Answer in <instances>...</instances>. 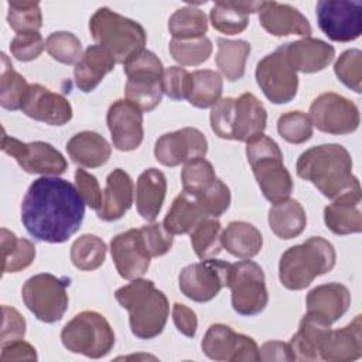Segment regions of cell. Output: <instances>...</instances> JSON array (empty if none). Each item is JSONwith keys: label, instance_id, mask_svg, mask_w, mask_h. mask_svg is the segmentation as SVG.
Listing matches in <instances>:
<instances>
[{"label": "cell", "instance_id": "cell-32", "mask_svg": "<svg viewBox=\"0 0 362 362\" xmlns=\"http://www.w3.org/2000/svg\"><path fill=\"white\" fill-rule=\"evenodd\" d=\"M272 232L280 239H293L303 233L307 225V215L303 205L293 198L273 204L267 215Z\"/></svg>", "mask_w": 362, "mask_h": 362}, {"label": "cell", "instance_id": "cell-13", "mask_svg": "<svg viewBox=\"0 0 362 362\" xmlns=\"http://www.w3.org/2000/svg\"><path fill=\"white\" fill-rule=\"evenodd\" d=\"M1 150L14 157L18 165L28 174L58 177L68 168V163L62 153L45 141L24 143L3 132Z\"/></svg>", "mask_w": 362, "mask_h": 362}, {"label": "cell", "instance_id": "cell-17", "mask_svg": "<svg viewBox=\"0 0 362 362\" xmlns=\"http://www.w3.org/2000/svg\"><path fill=\"white\" fill-rule=\"evenodd\" d=\"M208 140L195 127H182L160 136L154 146V156L158 163L167 167H177L191 160L205 157Z\"/></svg>", "mask_w": 362, "mask_h": 362}, {"label": "cell", "instance_id": "cell-21", "mask_svg": "<svg viewBox=\"0 0 362 362\" xmlns=\"http://www.w3.org/2000/svg\"><path fill=\"white\" fill-rule=\"evenodd\" d=\"M260 25L274 37H310L311 25L307 17L296 7L277 1H263L259 10Z\"/></svg>", "mask_w": 362, "mask_h": 362}, {"label": "cell", "instance_id": "cell-58", "mask_svg": "<svg viewBox=\"0 0 362 362\" xmlns=\"http://www.w3.org/2000/svg\"><path fill=\"white\" fill-rule=\"evenodd\" d=\"M260 361H283V362H291L296 361L294 355L291 352V348L287 342L281 341H267L260 348Z\"/></svg>", "mask_w": 362, "mask_h": 362}, {"label": "cell", "instance_id": "cell-10", "mask_svg": "<svg viewBox=\"0 0 362 362\" xmlns=\"http://www.w3.org/2000/svg\"><path fill=\"white\" fill-rule=\"evenodd\" d=\"M228 287L230 288L232 308L239 315H257L269 303L263 269L253 260L246 259L230 266Z\"/></svg>", "mask_w": 362, "mask_h": 362}, {"label": "cell", "instance_id": "cell-44", "mask_svg": "<svg viewBox=\"0 0 362 362\" xmlns=\"http://www.w3.org/2000/svg\"><path fill=\"white\" fill-rule=\"evenodd\" d=\"M7 21L17 33H35L42 27V13L37 1H8Z\"/></svg>", "mask_w": 362, "mask_h": 362}, {"label": "cell", "instance_id": "cell-24", "mask_svg": "<svg viewBox=\"0 0 362 362\" xmlns=\"http://www.w3.org/2000/svg\"><path fill=\"white\" fill-rule=\"evenodd\" d=\"M331 331V324L307 313L298 325L297 332L291 337L288 345L296 361L314 362L321 361V348Z\"/></svg>", "mask_w": 362, "mask_h": 362}, {"label": "cell", "instance_id": "cell-43", "mask_svg": "<svg viewBox=\"0 0 362 362\" xmlns=\"http://www.w3.org/2000/svg\"><path fill=\"white\" fill-rule=\"evenodd\" d=\"M212 27L226 35H235L246 30L249 14L235 7L232 1H216L209 13Z\"/></svg>", "mask_w": 362, "mask_h": 362}, {"label": "cell", "instance_id": "cell-15", "mask_svg": "<svg viewBox=\"0 0 362 362\" xmlns=\"http://www.w3.org/2000/svg\"><path fill=\"white\" fill-rule=\"evenodd\" d=\"M321 31L332 41L349 42L362 34V4L351 0H320L315 7Z\"/></svg>", "mask_w": 362, "mask_h": 362}, {"label": "cell", "instance_id": "cell-30", "mask_svg": "<svg viewBox=\"0 0 362 362\" xmlns=\"http://www.w3.org/2000/svg\"><path fill=\"white\" fill-rule=\"evenodd\" d=\"M167 192L165 175L157 168L144 170L136 184V208L139 215L150 222L158 216Z\"/></svg>", "mask_w": 362, "mask_h": 362}, {"label": "cell", "instance_id": "cell-39", "mask_svg": "<svg viewBox=\"0 0 362 362\" xmlns=\"http://www.w3.org/2000/svg\"><path fill=\"white\" fill-rule=\"evenodd\" d=\"M30 83L23 75L14 71L8 57L1 52V74H0V105L7 110L21 109L23 99Z\"/></svg>", "mask_w": 362, "mask_h": 362}, {"label": "cell", "instance_id": "cell-53", "mask_svg": "<svg viewBox=\"0 0 362 362\" xmlns=\"http://www.w3.org/2000/svg\"><path fill=\"white\" fill-rule=\"evenodd\" d=\"M163 93L173 100L187 99L189 88V72L181 66H168L163 72Z\"/></svg>", "mask_w": 362, "mask_h": 362}, {"label": "cell", "instance_id": "cell-4", "mask_svg": "<svg viewBox=\"0 0 362 362\" xmlns=\"http://www.w3.org/2000/svg\"><path fill=\"white\" fill-rule=\"evenodd\" d=\"M337 253L331 242L311 236L300 245L288 247L279 260V279L288 290H303L315 277L331 272Z\"/></svg>", "mask_w": 362, "mask_h": 362}, {"label": "cell", "instance_id": "cell-31", "mask_svg": "<svg viewBox=\"0 0 362 362\" xmlns=\"http://www.w3.org/2000/svg\"><path fill=\"white\" fill-rule=\"evenodd\" d=\"M66 151L75 164L96 168L107 163L112 154V147L99 133L85 130L74 134L68 140Z\"/></svg>", "mask_w": 362, "mask_h": 362}, {"label": "cell", "instance_id": "cell-9", "mask_svg": "<svg viewBox=\"0 0 362 362\" xmlns=\"http://www.w3.org/2000/svg\"><path fill=\"white\" fill-rule=\"evenodd\" d=\"M68 286L69 279L66 277L40 273L25 280L21 288V298L37 320L52 324L59 321L68 308Z\"/></svg>", "mask_w": 362, "mask_h": 362}, {"label": "cell", "instance_id": "cell-6", "mask_svg": "<svg viewBox=\"0 0 362 362\" xmlns=\"http://www.w3.org/2000/svg\"><path fill=\"white\" fill-rule=\"evenodd\" d=\"M246 157L267 201L276 204L290 197L293 180L283 164V153L272 137L260 133L246 141Z\"/></svg>", "mask_w": 362, "mask_h": 362}, {"label": "cell", "instance_id": "cell-14", "mask_svg": "<svg viewBox=\"0 0 362 362\" xmlns=\"http://www.w3.org/2000/svg\"><path fill=\"white\" fill-rule=\"evenodd\" d=\"M310 120L321 132L328 134H349L359 127V110L348 98L325 92L310 105Z\"/></svg>", "mask_w": 362, "mask_h": 362}, {"label": "cell", "instance_id": "cell-42", "mask_svg": "<svg viewBox=\"0 0 362 362\" xmlns=\"http://www.w3.org/2000/svg\"><path fill=\"white\" fill-rule=\"evenodd\" d=\"M170 54L175 62L184 66H198L208 61L212 54V42L208 37L192 40H171Z\"/></svg>", "mask_w": 362, "mask_h": 362}, {"label": "cell", "instance_id": "cell-38", "mask_svg": "<svg viewBox=\"0 0 362 362\" xmlns=\"http://www.w3.org/2000/svg\"><path fill=\"white\" fill-rule=\"evenodd\" d=\"M168 31L174 40H192L205 37L208 20L205 13L194 6L175 10L168 20Z\"/></svg>", "mask_w": 362, "mask_h": 362}, {"label": "cell", "instance_id": "cell-46", "mask_svg": "<svg viewBox=\"0 0 362 362\" xmlns=\"http://www.w3.org/2000/svg\"><path fill=\"white\" fill-rule=\"evenodd\" d=\"M279 134L291 144H303L313 137V123L304 112L283 113L277 120Z\"/></svg>", "mask_w": 362, "mask_h": 362}, {"label": "cell", "instance_id": "cell-37", "mask_svg": "<svg viewBox=\"0 0 362 362\" xmlns=\"http://www.w3.org/2000/svg\"><path fill=\"white\" fill-rule=\"evenodd\" d=\"M0 233L3 274L17 273L28 267L35 259V246L33 245V242L24 238H17L6 228H1Z\"/></svg>", "mask_w": 362, "mask_h": 362}, {"label": "cell", "instance_id": "cell-49", "mask_svg": "<svg viewBox=\"0 0 362 362\" xmlns=\"http://www.w3.org/2000/svg\"><path fill=\"white\" fill-rule=\"evenodd\" d=\"M205 214L211 218L221 216L230 205L229 187L219 178H215L204 191L194 195Z\"/></svg>", "mask_w": 362, "mask_h": 362}, {"label": "cell", "instance_id": "cell-25", "mask_svg": "<svg viewBox=\"0 0 362 362\" xmlns=\"http://www.w3.org/2000/svg\"><path fill=\"white\" fill-rule=\"evenodd\" d=\"M362 356V315L348 325L331 329L321 348V359L329 362L355 361Z\"/></svg>", "mask_w": 362, "mask_h": 362}, {"label": "cell", "instance_id": "cell-20", "mask_svg": "<svg viewBox=\"0 0 362 362\" xmlns=\"http://www.w3.org/2000/svg\"><path fill=\"white\" fill-rule=\"evenodd\" d=\"M20 110L49 126H64L72 119V106L68 99L40 83H30Z\"/></svg>", "mask_w": 362, "mask_h": 362}, {"label": "cell", "instance_id": "cell-12", "mask_svg": "<svg viewBox=\"0 0 362 362\" xmlns=\"http://www.w3.org/2000/svg\"><path fill=\"white\" fill-rule=\"evenodd\" d=\"M255 75L259 88L272 103L283 105L296 98L298 76L280 47L257 62Z\"/></svg>", "mask_w": 362, "mask_h": 362}, {"label": "cell", "instance_id": "cell-3", "mask_svg": "<svg viewBox=\"0 0 362 362\" xmlns=\"http://www.w3.org/2000/svg\"><path fill=\"white\" fill-rule=\"evenodd\" d=\"M117 303L129 311L132 334L140 339L158 337L168 318L170 305L165 294L147 279H134L116 290Z\"/></svg>", "mask_w": 362, "mask_h": 362}, {"label": "cell", "instance_id": "cell-26", "mask_svg": "<svg viewBox=\"0 0 362 362\" xmlns=\"http://www.w3.org/2000/svg\"><path fill=\"white\" fill-rule=\"evenodd\" d=\"M324 222L335 235H351L362 230L361 189L337 197L324 208Z\"/></svg>", "mask_w": 362, "mask_h": 362}, {"label": "cell", "instance_id": "cell-19", "mask_svg": "<svg viewBox=\"0 0 362 362\" xmlns=\"http://www.w3.org/2000/svg\"><path fill=\"white\" fill-rule=\"evenodd\" d=\"M106 123L113 147L119 151H132L141 144L144 136L143 113L129 100H115L107 109Z\"/></svg>", "mask_w": 362, "mask_h": 362}, {"label": "cell", "instance_id": "cell-16", "mask_svg": "<svg viewBox=\"0 0 362 362\" xmlns=\"http://www.w3.org/2000/svg\"><path fill=\"white\" fill-rule=\"evenodd\" d=\"M201 349L214 361H260V352L256 341L245 334L233 331L225 324H212L206 329L201 341Z\"/></svg>", "mask_w": 362, "mask_h": 362}, {"label": "cell", "instance_id": "cell-40", "mask_svg": "<svg viewBox=\"0 0 362 362\" xmlns=\"http://www.w3.org/2000/svg\"><path fill=\"white\" fill-rule=\"evenodd\" d=\"M106 243L96 235L85 233L71 246L72 264L83 272L99 269L106 257Z\"/></svg>", "mask_w": 362, "mask_h": 362}, {"label": "cell", "instance_id": "cell-50", "mask_svg": "<svg viewBox=\"0 0 362 362\" xmlns=\"http://www.w3.org/2000/svg\"><path fill=\"white\" fill-rule=\"evenodd\" d=\"M235 98H222L211 109L209 120L214 133L225 140H233Z\"/></svg>", "mask_w": 362, "mask_h": 362}, {"label": "cell", "instance_id": "cell-36", "mask_svg": "<svg viewBox=\"0 0 362 362\" xmlns=\"http://www.w3.org/2000/svg\"><path fill=\"white\" fill-rule=\"evenodd\" d=\"M222 76L212 69H198L189 74L187 100L199 109L212 107L222 95Z\"/></svg>", "mask_w": 362, "mask_h": 362}, {"label": "cell", "instance_id": "cell-41", "mask_svg": "<svg viewBox=\"0 0 362 362\" xmlns=\"http://www.w3.org/2000/svg\"><path fill=\"white\" fill-rule=\"evenodd\" d=\"M222 225L216 218H205L189 233L191 245L199 259H211L221 253Z\"/></svg>", "mask_w": 362, "mask_h": 362}, {"label": "cell", "instance_id": "cell-11", "mask_svg": "<svg viewBox=\"0 0 362 362\" xmlns=\"http://www.w3.org/2000/svg\"><path fill=\"white\" fill-rule=\"evenodd\" d=\"M230 266V263L215 257L188 264L178 274V287L192 301H211L223 287H228Z\"/></svg>", "mask_w": 362, "mask_h": 362}, {"label": "cell", "instance_id": "cell-18", "mask_svg": "<svg viewBox=\"0 0 362 362\" xmlns=\"http://www.w3.org/2000/svg\"><path fill=\"white\" fill-rule=\"evenodd\" d=\"M110 255L119 276L124 280L140 279L150 267L151 256L140 229H129L116 235L110 240Z\"/></svg>", "mask_w": 362, "mask_h": 362}, {"label": "cell", "instance_id": "cell-52", "mask_svg": "<svg viewBox=\"0 0 362 362\" xmlns=\"http://www.w3.org/2000/svg\"><path fill=\"white\" fill-rule=\"evenodd\" d=\"M144 245L151 257L165 255L173 246V235L160 222H151L140 228Z\"/></svg>", "mask_w": 362, "mask_h": 362}, {"label": "cell", "instance_id": "cell-1", "mask_svg": "<svg viewBox=\"0 0 362 362\" xmlns=\"http://www.w3.org/2000/svg\"><path fill=\"white\" fill-rule=\"evenodd\" d=\"M83 216L85 202L76 187L57 175L34 180L21 202V222L40 242H66L79 230Z\"/></svg>", "mask_w": 362, "mask_h": 362}, {"label": "cell", "instance_id": "cell-47", "mask_svg": "<svg viewBox=\"0 0 362 362\" xmlns=\"http://www.w3.org/2000/svg\"><path fill=\"white\" fill-rule=\"evenodd\" d=\"M334 72L337 78L356 93L362 92V51L351 48L344 51L335 65Z\"/></svg>", "mask_w": 362, "mask_h": 362}, {"label": "cell", "instance_id": "cell-29", "mask_svg": "<svg viewBox=\"0 0 362 362\" xmlns=\"http://www.w3.org/2000/svg\"><path fill=\"white\" fill-rule=\"evenodd\" d=\"M267 112L263 103L253 93H243L235 98L233 140L249 141L252 137L264 132Z\"/></svg>", "mask_w": 362, "mask_h": 362}, {"label": "cell", "instance_id": "cell-27", "mask_svg": "<svg viewBox=\"0 0 362 362\" xmlns=\"http://www.w3.org/2000/svg\"><path fill=\"white\" fill-rule=\"evenodd\" d=\"M133 192L134 187L130 175L122 168L113 170L106 178L102 205L98 211L99 219L105 222L120 219L133 204Z\"/></svg>", "mask_w": 362, "mask_h": 362}, {"label": "cell", "instance_id": "cell-8", "mask_svg": "<svg viewBox=\"0 0 362 362\" xmlns=\"http://www.w3.org/2000/svg\"><path fill=\"white\" fill-rule=\"evenodd\" d=\"M124 74L127 76L124 95L126 100L137 106L141 112L156 109L163 98V64L158 57L143 49L124 64Z\"/></svg>", "mask_w": 362, "mask_h": 362}, {"label": "cell", "instance_id": "cell-2", "mask_svg": "<svg viewBox=\"0 0 362 362\" xmlns=\"http://www.w3.org/2000/svg\"><path fill=\"white\" fill-rule=\"evenodd\" d=\"M297 175L310 181L324 197H337L361 189L359 180L352 173L349 151L337 143L314 146L303 151L296 164Z\"/></svg>", "mask_w": 362, "mask_h": 362}, {"label": "cell", "instance_id": "cell-48", "mask_svg": "<svg viewBox=\"0 0 362 362\" xmlns=\"http://www.w3.org/2000/svg\"><path fill=\"white\" fill-rule=\"evenodd\" d=\"M215 178L214 165L204 157L185 163L181 171L182 188L191 195H197L204 191Z\"/></svg>", "mask_w": 362, "mask_h": 362}, {"label": "cell", "instance_id": "cell-23", "mask_svg": "<svg viewBox=\"0 0 362 362\" xmlns=\"http://www.w3.org/2000/svg\"><path fill=\"white\" fill-rule=\"evenodd\" d=\"M307 313L315 314L328 324L338 321L351 305V293L341 283L320 284L308 291L305 298Z\"/></svg>", "mask_w": 362, "mask_h": 362}, {"label": "cell", "instance_id": "cell-5", "mask_svg": "<svg viewBox=\"0 0 362 362\" xmlns=\"http://www.w3.org/2000/svg\"><path fill=\"white\" fill-rule=\"evenodd\" d=\"M89 31L98 45L115 58L116 64H127L144 49L147 34L143 25L109 7H99L89 20Z\"/></svg>", "mask_w": 362, "mask_h": 362}, {"label": "cell", "instance_id": "cell-45", "mask_svg": "<svg viewBox=\"0 0 362 362\" xmlns=\"http://www.w3.org/2000/svg\"><path fill=\"white\" fill-rule=\"evenodd\" d=\"M45 49L55 61L65 65L76 64L82 57L81 41L69 31L51 33L45 40Z\"/></svg>", "mask_w": 362, "mask_h": 362}, {"label": "cell", "instance_id": "cell-33", "mask_svg": "<svg viewBox=\"0 0 362 362\" xmlns=\"http://www.w3.org/2000/svg\"><path fill=\"white\" fill-rule=\"evenodd\" d=\"M205 218H208V215L199 205L198 199L189 192L182 191L173 201L163 221V226L171 235H184L191 233L192 229Z\"/></svg>", "mask_w": 362, "mask_h": 362}, {"label": "cell", "instance_id": "cell-34", "mask_svg": "<svg viewBox=\"0 0 362 362\" xmlns=\"http://www.w3.org/2000/svg\"><path fill=\"white\" fill-rule=\"evenodd\" d=\"M222 247L239 259L255 257L263 246L260 230L249 222L233 221L221 233Z\"/></svg>", "mask_w": 362, "mask_h": 362}, {"label": "cell", "instance_id": "cell-55", "mask_svg": "<svg viewBox=\"0 0 362 362\" xmlns=\"http://www.w3.org/2000/svg\"><path fill=\"white\" fill-rule=\"evenodd\" d=\"M3 324H1V345L10 341L23 339L25 335V320L24 317L13 307L3 305Z\"/></svg>", "mask_w": 362, "mask_h": 362}, {"label": "cell", "instance_id": "cell-57", "mask_svg": "<svg viewBox=\"0 0 362 362\" xmlns=\"http://www.w3.org/2000/svg\"><path fill=\"white\" fill-rule=\"evenodd\" d=\"M173 321L175 328L185 337L194 338L198 328L197 314L187 305L175 303L173 305Z\"/></svg>", "mask_w": 362, "mask_h": 362}, {"label": "cell", "instance_id": "cell-51", "mask_svg": "<svg viewBox=\"0 0 362 362\" xmlns=\"http://www.w3.org/2000/svg\"><path fill=\"white\" fill-rule=\"evenodd\" d=\"M44 48L45 41L38 31L17 34L10 42V51L13 57L23 62H28L38 58Z\"/></svg>", "mask_w": 362, "mask_h": 362}, {"label": "cell", "instance_id": "cell-7", "mask_svg": "<svg viewBox=\"0 0 362 362\" xmlns=\"http://www.w3.org/2000/svg\"><path fill=\"white\" fill-rule=\"evenodd\" d=\"M62 345L72 354L92 359L106 356L115 346V332L107 320L96 311H82L61 331Z\"/></svg>", "mask_w": 362, "mask_h": 362}, {"label": "cell", "instance_id": "cell-28", "mask_svg": "<svg viewBox=\"0 0 362 362\" xmlns=\"http://www.w3.org/2000/svg\"><path fill=\"white\" fill-rule=\"evenodd\" d=\"M115 58L103 47L89 45L81 59L75 64L74 76L79 90L88 93L93 90L102 79L115 68Z\"/></svg>", "mask_w": 362, "mask_h": 362}, {"label": "cell", "instance_id": "cell-56", "mask_svg": "<svg viewBox=\"0 0 362 362\" xmlns=\"http://www.w3.org/2000/svg\"><path fill=\"white\" fill-rule=\"evenodd\" d=\"M37 352L35 348L23 341V339H16L10 341L1 345V354H0V361L1 362H10V361H37Z\"/></svg>", "mask_w": 362, "mask_h": 362}, {"label": "cell", "instance_id": "cell-22", "mask_svg": "<svg viewBox=\"0 0 362 362\" xmlns=\"http://www.w3.org/2000/svg\"><path fill=\"white\" fill-rule=\"evenodd\" d=\"M290 65L303 74H314L327 68L335 57V48L328 42L304 37L301 40L280 45Z\"/></svg>", "mask_w": 362, "mask_h": 362}, {"label": "cell", "instance_id": "cell-35", "mask_svg": "<svg viewBox=\"0 0 362 362\" xmlns=\"http://www.w3.org/2000/svg\"><path fill=\"white\" fill-rule=\"evenodd\" d=\"M216 66L222 75L230 81H239L245 75L246 59L252 51V45L245 40H226L218 38Z\"/></svg>", "mask_w": 362, "mask_h": 362}, {"label": "cell", "instance_id": "cell-54", "mask_svg": "<svg viewBox=\"0 0 362 362\" xmlns=\"http://www.w3.org/2000/svg\"><path fill=\"white\" fill-rule=\"evenodd\" d=\"M75 187H76L81 198L83 199V202L90 209H95V211L100 209L103 192H102L95 175L89 174L88 171H85L82 168H78L75 171Z\"/></svg>", "mask_w": 362, "mask_h": 362}]
</instances>
